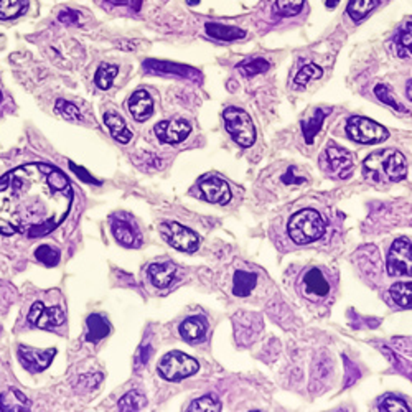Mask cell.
<instances>
[{"mask_svg": "<svg viewBox=\"0 0 412 412\" xmlns=\"http://www.w3.org/2000/svg\"><path fill=\"white\" fill-rule=\"evenodd\" d=\"M2 99H4V96H2V91H0V102H2Z\"/></svg>", "mask_w": 412, "mask_h": 412, "instance_id": "cell-48", "label": "cell"}, {"mask_svg": "<svg viewBox=\"0 0 412 412\" xmlns=\"http://www.w3.org/2000/svg\"><path fill=\"white\" fill-rule=\"evenodd\" d=\"M176 269L169 262H160V264H152L149 267V277L152 284L159 289L169 287L175 279Z\"/></svg>", "mask_w": 412, "mask_h": 412, "instance_id": "cell-21", "label": "cell"}, {"mask_svg": "<svg viewBox=\"0 0 412 412\" xmlns=\"http://www.w3.org/2000/svg\"><path fill=\"white\" fill-rule=\"evenodd\" d=\"M293 171H296V169H293V166H292L291 170H287V174L282 176V181H284V183H287V185H289V183H291V185H292V183H302V181L305 180V178H303V176H301V178H296V175H293Z\"/></svg>", "mask_w": 412, "mask_h": 412, "instance_id": "cell-44", "label": "cell"}, {"mask_svg": "<svg viewBox=\"0 0 412 412\" xmlns=\"http://www.w3.org/2000/svg\"><path fill=\"white\" fill-rule=\"evenodd\" d=\"M389 296L402 308H412V282H396L389 289Z\"/></svg>", "mask_w": 412, "mask_h": 412, "instance_id": "cell-27", "label": "cell"}, {"mask_svg": "<svg viewBox=\"0 0 412 412\" xmlns=\"http://www.w3.org/2000/svg\"><path fill=\"white\" fill-rule=\"evenodd\" d=\"M346 134L353 140L360 142V144H380L389 137L384 127L377 124V122L368 119V117H350L346 124Z\"/></svg>", "mask_w": 412, "mask_h": 412, "instance_id": "cell-6", "label": "cell"}, {"mask_svg": "<svg viewBox=\"0 0 412 412\" xmlns=\"http://www.w3.org/2000/svg\"><path fill=\"white\" fill-rule=\"evenodd\" d=\"M35 256L42 264H45L47 267H55L60 262V251L58 249H53L52 246H40L37 249Z\"/></svg>", "mask_w": 412, "mask_h": 412, "instance_id": "cell-38", "label": "cell"}, {"mask_svg": "<svg viewBox=\"0 0 412 412\" xmlns=\"http://www.w3.org/2000/svg\"><path fill=\"white\" fill-rule=\"evenodd\" d=\"M27 322L42 330H53L65 323V312L60 307H45L42 302H35L28 312Z\"/></svg>", "mask_w": 412, "mask_h": 412, "instance_id": "cell-11", "label": "cell"}, {"mask_svg": "<svg viewBox=\"0 0 412 412\" xmlns=\"http://www.w3.org/2000/svg\"><path fill=\"white\" fill-rule=\"evenodd\" d=\"M375 95H376L377 99H380L381 102H384V104H387L389 107H392V109H394V111H397V112H407L406 107L402 106L401 102L396 99L394 95H392L391 90L386 85H377L375 87Z\"/></svg>", "mask_w": 412, "mask_h": 412, "instance_id": "cell-35", "label": "cell"}, {"mask_svg": "<svg viewBox=\"0 0 412 412\" xmlns=\"http://www.w3.org/2000/svg\"><path fill=\"white\" fill-rule=\"evenodd\" d=\"M186 2H188V4H190V6H195V4H198V2H200V0H186Z\"/></svg>", "mask_w": 412, "mask_h": 412, "instance_id": "cell-47", "label": "cell"}, {"mask_svg": "<svg viewBox=\"0 0 412 412\" xmlns=\"http://www.w3.org/2000/svg\"><path fill=\"white\" fill-rule=\"evenodd\" d=\"M55 355H56L55 348H50V350H45V351L33 350V348H28V346L18 348V360H20L22 366L30 372L45 371L47 368L52 365Z\"/></svg>", "mask_w": 412, "mask_h": 412, "instance_id": "cell-14", "label": "cell"}, {"mask_svg": "<svg viewBox=\"0 0 412 412\" xmlns=\"http://www.w3.org/2000/svg\"><path fill=\"white\" fill-rule=\"evenodd\" d=\"M0 409L4 412H25L30 411V401L18 389H7L0 396Z\"/></svg>", "mask_w": 412, "mask_h": 412, "instance_id": "cell-18", "label": "cell"}, {"mask_svg": "<svg viewBox=\"0 0 412 412\" xmlns=\"http://www.w3.org/2000/svg\"><path fill=\"white\" fill-rule=\"evenodd\" d=\"M86 325H87V335H86L87 341H99L102 340V338H106L107 335H109V332H111V327L106 318L102 315H97V313L87 317Z\"/></svg>", "mask_w": 412, "mask_h": 412, "instance_id": "cell-23", "label": "cell"}, {"mask_svg": "<svg viewBox=\"0 0 412 412\" xmlns=\"http://www.w3.org/2000/svg\"><path fill=\"white\" fill-rule=\"evenodd\" d=\"M258 284V276L254 272H246V271H238L234 274V286H233V293L236 297H248L249 293L254 291Z\"/></svg>", "mask_w": 412, "mask_h": 412, "instance_id": "cell-24", "label": "cell"}, {"mask_svg": "<svg viewBox=\"0 0 412 412\" xmlns=\"http://www.w3.org/2000/svg\"><path fill=\"white\" fill-rule=\"evenodd\" d=\"M386 269L389 276L412 277V241L401 238L392 243L387 254Z\"/></svg>", "mask_w": 412, "mask_h": 412, "instance_id": "cell-8", "label": "cell"}, {"mask_svg": "<svg viewBox=\"0 0 412 412\" xmlns=\"http://www.w3.org/2000/svg\"><path fill=\"white\" fill-rule=\"evenodd\" d=\"M119 73V68L116 65H107V63H102V65L97 68L96 75H95V83L99 90H109L112 81Z\"/></svg>", "mask_w": 412, "mask_h": 412, "instance_id": "cell-29", "label": "cell"}, {"mask_svg": "<svg viewBox=\"0 0 412 412\" xmlns=\"http://www.w3.org/2000/svg\"><path fill=\"white\" fill-rule=\"evenodd\" d=\"M305 0H276L274 12L281 17H296L302 12Z\"/></svg>", "mask_w": 412, "mask_h": 412, "instance_id": "cell-30", "label": "cell"}, {"mask_svg": "<svg viewBox=\"0 0 412 412\" xmlns=\"http://www.w3.org/2000/svg\"><path fill=\"white\" fill-rule=\"evenodd\" d=\"M377 4H380V0H350V2H348L346 12L353 20L360 22L375 11Z\"/></svg>", "mask_w": 412, "mask_h": 412, "instance_id": "cell-26", "label": "cell"}, {"mask_svg": "<svg viewBox=\"0 0 412 412\" xmlns=\"http://www.w3.org/2000/svg\"><path fill=\"white\" fill-rule=\"evenodd\" d=\"M58 20L61 23H66V25H76L80 22V13L76 11H71V8H66V11H61L58 13Z\"/></svg>", "mask_w": 412, "mask_h": 412, "instance_id": "cell-41", "label": "cell"}, {"mask_svg": "<svg viewBox=\"0 0 412 412\" xmlns=\"http://www.w3.org/2000/svg\"><path fill=\"white\" fill-rule=\"evenodd\" d=\"M380 411H386V412H409V406H407L402 399H399V397L389 394V396H386L384 399L381 401Z\"/></svg>", "mask_w": 412, "mask_h": 412, "instance_id": "cell-39", "label": "cell"}, {"mask_svg": "<svg viewBox=\"0 0 412 412\" xmlns=\"http://www.w3.org/2000/svg\"><path fill=\"white\" fill-rule=\"evenodd\" d=\"M322 170L333 178H348L353 171V155L335 144L327 147L320 159Z\"/></svg>", "mask_w": 412, "mask_h": 412, "instance_id": "cell-7", "label": "cell"}, {"mask_svg": "<svg viewBox=\"0 0 412 412\" xmlns=\"http://www.w3.org/2000/svg\"><path fill=\"white\" fill-rule=\"evenodd\" d=\"M206 33L210 37L214 38V40L219 42H234V40H241V38L246 37V32L241 30L238 27H231V25H223V23H214V22H208L205 25Z\"/></svg>", "mask_w": 412, "mask_h": 412, "instance_id": "cell-19", "label": "cell"}, {"mask_svg": "<svg viewBox=\"0 0 412 412\" xmlns=\"http://www.w3.org/2000/svg\"><path fill=\"white\" fill-rule=\"evenodd\" d=\"M287 231L292 241L302 246V244H308L320 239L323 233H325V223H323L320 213L307 208L293 214L291 222H289Z\"/></svg>", "mask_w": 412, "mask_h": 412, "instance_id": "cell-3", "label": "cell"}, {"mask_svg": "<svg viewBox=\"0 0 412 412\" xmlns=\"http://www.w3.org/2000/svg\"><path fill=\"white\" fill-rule=\"evenodd\" d=\"M150 356H152V348L150 345H147V346H142L140 348V353H139V356H137V365H147L150 360Z\"/></svg>", "mask_w": 412, "mask_h": 412, "instance_id": "cell-43", "label": "cell"}, {"mask_svg": "<svg viewBox=\"0 0 412 412\" xmlns=\"http://www.w3.org/2000/svg\"><path fill=\"white\" fill-rule=\"evenodd\" d=\"M407 97L412 101V81L407 85Z\"/></svg>", "mask_w": 412, "mask_h": 412, "instance_id": "cell-46", "label": "cell"}, {"mask_svg": "<svg viewBox=\"0 0 412 412\" xmlns=\"http://www.w3.org/2000/svg\"><path fill=\"white\" fill-rule=\"evenodd\" d=\"M322 75H323V71H322L320 66L313 65V63H308V65L303 66L302 70L297 73V76H296V80H293V83H296V86H305L310 81L322 78Z\"/></svg>", "mask_w": 412, "mask_h": 412, "instance_id": "cell-34", "label": "cell"}, {"mask_svg": "<svg viewBox=\"0 0 412 412\" xmlns=\"http://www.w3.org/2000/svg\"><path fill=\"white\" fill-rule=\"evenodd\" d=\"M111 229L116 241L124 248H140L142 233L135 219L127 213H117L111 218Z\"/></svg>", "mask_w": 412, "mask_h": 412, "instance_id": "cell-10", "label": "cell"}, {"mask_svg": "<svg viewBox=\"0 0 412 412\" xmlns=\"http://www.w3.org/2000/svg\"><path fill=\"white\" fill-rule=\"evenodd\" d=\"M338 2H340V0H327V7L328 8H335L338 6Z\"/></svg>", "mask_w": 412, "mask_h": 412, "instance_id": "cell-45", "label": "cell"}, {"mask_svg": "<svg viewBox=\"0 0 412 412\" xmlns=\"http://www.w3.org/2000/svg\"><path fill=\"white\" fill-rule=\"evenodd\" d=\"M55 109H56L58 114H60L63 119H66V121L75 122V121L83 119L80 109H78V107L73 104V102H68L65 99H58L56 104H55Z\"/></svg>", "mask_w": 412, "mask_h": 412, "instance_id": "cell-37", "label": "cell"}, {"mask_svg": "<svg viewBox=\"0 0 412 412\" xmlns=\"http://www.w3.org/2000/svg\"><path fill=\"white\" fill-rule=\"evenodd\" d=\"M200 365L195 358H191L185 353L180 351H170L162 358L157 371L159 375L166 381H181L195 372H198Z\"/></svg>", "mask_w": 412, "mask_h": 412, "instance_id": "cell-5", "label": "cell"}, {"mask_svg": "<svg viewBox=\"0 0 412 412\" xmlns=\"http://www.w3.org/2000/svg\"><path fill=\"white\" fill-rule=\"evenodd\" d=\"M180 335L185 338L186 341H200L203 340L206 335V323L203 318L190 317L180 325Z\"/></svg>", "mask_w": 412, "mask_h": 412, "instance_id": "cell-22", "label": "cell"}, {"mask_svg": "<svg viewBox=\"0 0 412 412\" xmlns=\"http://www.w3.org/2000/svg\"><path fill=\"white\" fill-rule=\"evenodd\" d=\"M365 175L375 181H401L407 175L404 155L394 149L375 152L365 160Z\"/></svg>", "mask_w": 412, "mask_h": 412, "instance_id": "cell-2", "label": "cell"}, {"mask_svg": "<svg viewBox=\"0 0 412 412\" xmlns=\"http://www.w3.org/2000/svg\"><path fill=\"white\" fill-rule=\"evenodd\" d=\"M129 112L137 122L150 119L152 112H154V101H152L149 92L144 90L135 91L129 97Z\"/></svg>", "mask_w": 412, "mask_h": 412, "instance_id": "cell-17", "label": "cell"}, {"mask_svg": "<svg viewBox=\"0 0 412 412\" xmlns=\"http://www.w3.org/2000/svg\"><path fill=\"white\" fill-rule=\"evenodd\" d=\"M188 411H198V412H219L222 411V402L217 396H203L198 401H195L193 404L188 407Z\"/></svg>", "mask_w": 412, "mask_h": 412, "instance_id": "cell-33", "label": "cell"}, {"mask_svg": "<svg viewBox=\"0 0 412 412\" xmlns=\"http://www.w3.org/2000/svg\"><path fill=\"white\" fill-rule=\"evenodd\" d=\"M269 61L264 60V58H253V60H246L243 63H239L238 70L241 71V75L251 78L256 75H261V73H266L269 70Z\"/></svg>", "mask_w": 412, "mask_h": 412, "instance_id": "cell-31", "label": "cell"}, {"mask_svg": "<svg viewBox=\"0 0 412 412\" xmlns=\"http://www.w3.org/2000/svg\"><path fill=\"white\" fill-rule=\"evenodd\" d=\"M302 289L307 297L322 298L330 292V284H328V281L325 279V276H323V272L320 271V269L313 267L310 269V271H307L305 274H303Z\"/></svg>", "mask_w": 412, "mask_h": 412, "instance_id": "cell-16", "label": "cell"}, {"mask_svg": "<svg viewBox=\"0 0 412 412\" xmlns=\"http://www.w3.org/2000/svg\"><path fill=\"white\" fill-rule=\"evenodd\" d=\"M70 169L75 171V174L80 176V178L83 181H86V183H92V185H101V181L99 180H96L95 176H92L90 171H86L83 166H78L76 164H73V162H70Z\"/></svg>", "mask_w": 412, "mask_h": 412, "instance_id": "cell-40", "label": "cell"}, {"mask_svg": "<svg viewBox=\"0 0 412 412\" xmlns=\"http://www.w3.org/2000/svg\"><path fill=\"white\" fill-rule=\"evenodd\" d=\"M155 135L164 144H180L186 137L190 135L191 126L185 119H174V121H162L155 126Z\"/></svg>", "mask_w": 412, "mask_h": 412, "instance_id": "cell-13", "label": "cell"}, {"mask_svg": "<svg viewBox=\"0 0 412 412\" xmlns=\"http://www.w3.org/2000/svg\"><path fill=\"white\" fill-rule=\"evenodd\" d=\"M145 404H147V399L140 391H131V392H127V394L119 401V409L124 411V412L126 411H140V409H144Z\"/></svg>", "mask_w": 412, "mask_h": 412, "instance_id": "cell-32", "label": "cell"}, {"mask_svg": "<svg viewBox=\"0 0 412 412\" xmlns=\"http://www.w3.org/2000/svg\"><path fill=\"white\" fill-rule=\"evenodd\" d=\"M160 233L171 248L183 253H195L200 248L198 234L178 223H162Z\"/></svg>", "mask_w": 412, "mask_h": 412, "instance_id": "cell-9", "label": "cell"}, {"mask_svg": "<svg viewBox=\"0 0 412 412\" xmlns=\"http://www.w3.org/2000/svg\"><path fill=\"white\" fill-rule=\"evenodd\" d=\"M396 52L401 58H411L412 60V22L406 23L399 28L394 38Z\"/></svg>", "mask_w": 412, "mask_h": 412, "instance_id": "cell-25", "label": "cell"}, {"mask_svg": "<svg viewBox=\"0 0 412 412\" xmlns=\"http://www.w3.org/2000/svg\"><path fill=\"white\" fill-rule=\"evenodd\" d=\"M112 6H131L135 12L140 11L142 0H107Z\"/></svg>", "mask_w": 412, "mask_h": 412, "instance_id": "cell-42", "label": "cell"}, {"mask_svg": "<svg viewBox=\"0 0 412 412\" xmlns=\"http://www.w3.org/2000/svg\"><path fill=\"white\" fill-rule=\"evenodd\" d=\"M73 190L61 170L27 164L0 178V233L43 238L65 222Z\"/></svg>", "mask_w": 412, "mask_h": 412, "instance_id": "cell-1", "label": "cell"}, {"mask_svg": "<svg viewBox=\"0 0 412 412\" xmlns=\"http://www.w3.org/2000/svg\"><path fill=\"white\" fill-rule=\"evenodd\" d=\"M25 2L23 0H0V20L17 17L23 11Z\"/></svg>", "mask_w": 412, "mask_h": 412, "instance_id": "cell-36", "label": "cell"}, {"mask_svg": "<svg viewBox=\"0 0 412 412\" xmlns=\"http://www.w3.org/2000/svg\"><path fill=\"white\" fill-rule=\"evenodd\" d=\"M144 70L147 73H154V75H171L178 78H186V80H196V78H200V73L193 70V68L176 65V63L170 61L147 60L144 61Z\"/></svg>", "mask_w": 412, "mask_h": 412, "instance_id": "cell-15", "label": "cell"}, {"mask_svg": "<svg viewBox=\"0 0 412 412\" xmlns=\"http://www.w3.org/2000/svg\"><path fill=\"white\" fill-rule=\"evenodd\" d=\"M198 190L201 196L210 203L226 205L231 201V190L226 181L217 175H205L198 181Z\"/></svg>", "mask_w": 412, "mask_h": 412, "instance_id": "cell-12", "label": "cell"}, {"mask_svg": "<svg viewBox=\"0 0 412 412\" xmlns=\"http://www.w3.org/2000/svg\"><path fill=\"white\" fill-rule=\"evenodd\" d=\"M325 116H327L325 111L317 109L315 114H313L312 117H308L307 121L302 122L303 137H305L307 144H312L313 139H315V135L318 134V131L322 129V124H323V121H325Z\"/></svg>", "mask_w": 412, "mask_h": 412, "instance_id": "cell-28", "label": "cell"}, {"mask_svg": "<svg viewBox=\"0 0 412 412\" xmlns=\"http://www.w3.org/2000/svg\"><path fill=\"white\" fill-rule=\"evenodd\" d=\"M104 124L107 126V129L111 131V135L114 137L117 142H121V144H129L132 140V137L134 134L127 129L126 126V121L122 119L119 114H116V112H106L104 114Z\"/></svg>", "mask_w": 412, "mask_h": 412, "instance_id": "cell-20", "label": "cell"}, {"mask_svg": "<svg viewBox=\"0 0 412 412\" xmlns=\"http://www.w3.org/2000/svg\"><path fill=\"white\" fill-rule=\"evenodd\" d=\"M224 126L233 140L241 147H251L256 140V127L251 116L239 107H226L223 112Z\"/></svg>", "mask_w": 412, "mask_h": 412, "instance_id": "cell-4", "label": "cell"}]
</instances>
